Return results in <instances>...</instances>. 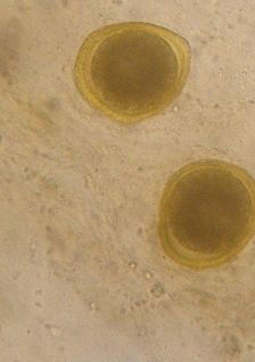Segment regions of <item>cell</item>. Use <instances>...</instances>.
Here are the masks:
<instances>
[{"label":"cell","mask_w":255,"mask_h":362,"mask_svg":"<svg viewBox=\"0 0 255 362\" xmlns=\"http://www.w3.org/2000/svg\"><path fill=\"white\" fill-rule=\"evenodd\" d=\"M160 244L172 262L208 270L232 262L255 236V180L230 162L180 168L162 194Z\"/></svg>","instance_id":"7a4b0ae2"},{"label":"cell","mask_w":255,"mask_h":362,"mask_svg":"<svg viewBox=\"0 0 255 362\" xmlns=\"http://www.w3.org/2000/svg\"><path fill=\"white\" fill-rule=\"evenodd\" d=\"M191 50L172 30L145 22L111 24L85 39L74 63V83L89 106L117 123L150 120L180 96Z\"/></svg>","instance_id":"6da1fadb"}]
</instances>
